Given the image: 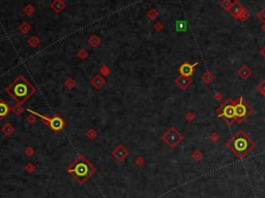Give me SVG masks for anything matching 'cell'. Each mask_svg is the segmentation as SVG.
Returning <instances> with one entry per match:
<instances>
[{"label": "cell", "instance_id": "6da1fadb", "mask_svg": "<svg viewBox=\"0 0 265 198\" xmlns=\"http://www.w3.org/2000/svg\"><path fill=\"white\" fill-rule=\"evenodd\" d=\"M5 91L9 96L17 101L18 104H22L35 93L36 89L24 78V75H18L5 88Z\"/></svg>", "mask_w": 265, "mask_h": 198}, {"label": "cell", "instance_id": "7a4b0ae2", "mask_svg": "<svg viewBox=\"0 0 265 198\" xmlns=\"http://www.w3.org/2000/svg\"><path fill=\"white\" fill-rule=\"evenodd\" d=\"M227 148L236 155L238 159H243L256 148V143L243 130H238L226 143Z\"/></svg>", "mask_w": 265, "mask_h": 198}, {"label": "cell", "instance_id": "3957f363", "mask_svg": "<svg viewBox=\"0 0 265 198\" xmlns=\"http://www.w3.org/2000/svg\"><path fill=\"white\" fill-rule=\"evenodd\" d=\"M95 170V167L83 155L77 156L76 159L66 168V171L74 176L80 185H83L85 182H87L93 176Z\"/></svg>", "mask_w": 265, "mask_h": 198}, {"label": "cell", "instance_id": "277c9868", "mask_svg": "<svg viewBox=\"0 0 265 198\" xmlns=\"http://www.w3.org/2000/svg\"><path fill=\"white\" fill-rule=\"evenodd\" d=\"M234 99H227L224 103L220 106L219 108H217V114L220 118L223 119L225 122L227 123V125L231 126L234 122H236V117H235V108H234Z\"/></svg>", "mask_w": 265, "mask_h": 198}, {"label": "cell", "instance_id": "5b68a950", "mask_svg": "<svg viewBox=\"0 0 265 198\" xmlns=\"http://www.w3.org/2000/svg\"><path fill=\"white\" fill-rule=\"evenodd\" d=\"M234 108H235V117L236 122L238 124H241L245 119H248L250 116L253 115V108L245 101L242 97H238L235 99L234 102Z\"/></svg>", "mask_w": 265, "mask_h": 198}, {"label": "cell", "instance_id": "8992f818", "mask_svg": "<svg viewBox=\"0 0 265 198\" xmlns=\"http://www.w3.org/2000/svg\"><path fill=\"white\" fill-rule=\"evenodd\" d=\"M162 140L165 141L170 149H175L183 140V135L180 133L175 127H170L165 133L162 135Z\"/></svg>", "mask_w": 265, "mask_h": 198}, {"label": "cell", "instance_id": "52a82bcc", "mask_svg": "<svg viewBox=\"0 0 265 198\" xmlns=\"http://www.w3.org/2000/svg\"><path fill=\"white\" fill-rule=\"evenodd\" d=\"M27 111L31 114V115L37 116L39 118H41L45 123H47V125H49V127H50L53 131H56V132L60 131V130H62L65 126L64 120L60 118L59 116H54V117H52V118H49V117H47V116L37 114L36 111H33L32 109H29V108L27 109Z\"/></svg>", "mask_w": 265, "mask_h": 198}, {"label": "cell", "instance_id": "ba28073f", "mask_svg": "<svg viewBox=\"0 0 265 198\" xmlns=\"http://www.w3.org/2000/svg\"><path fill=\"white\" fill-rule=\"evenodd\" d=\"M199 64V62H195V63L191 64L190 62H183L181 65L179 66V71L180 75H183V76H187V78H191L192 74H194L195 72V67Z\"/></svg>", "mask_w": 265, "mask_h": 198}, {"label": "cell", "instance_id": "9c48e42d", "mask_svg": "<svg viewBox=\"0 0 265 198\" xmlns=\"http://www.w3.org/2000/svg\"><path fill=\"white\" fill-rule=\"evenodd\" d=\"M112 155H113V157L117 160V161L122 162L128 156V151L126 150L123 146H117L116 148L114 149L113 152H112Z\"/></svg>", "mask_w": 265, "mask_h": 198}, {"label": "cell", "instance_id": "30bf717a", "mask_svg": "<svg viewBox=\"0 0 265 198\" xmlns=\"http://www.w3.org/2000/svg\"><path fill=\"white\" fill-rule=\"evenodd\" d=\"M245 6L242 5V4L240 3L239 1H237V0H235V1H233V4H232L231 8L228 10V13H230V15L232 16L234 19H238V17L240 16V13H242L243 10H245Z\"/></svg>", "mask_w": 265, "mask_h": 198}, {"label": "cell", "instance_id": "8fae6325", "mask_svg": "<svg viewBox=\"0 0 265 198\" xmlns=\"http://www.w3.org/2000/svg\"><path fill=\"white\" fill-rule=\"evenodd\" d=\"M175 83L180 89L182 90H186L190 86L193 84V80L191 78H187V76H183V75H179L178 78L175 80Z\"/></svg>", "mask_w": 265, "mask_h": 198}, {"label": "cell", "instance_id": "7c38bea8", "mask_svg": "<svg viewBox=\"0 0 265 198\" xmlns=\"http://www.w3.org/2000/svg\"><path fill=\"white\" fill-rule=\"evenodd\" d=\"M237 74H238V76L241 78V80H248V78H250L251 76H252L253 71L248 66H247V65H243L242 67H240V68L238 69Z\"/></svg>", "mask_w": 265, "mask_h": 198}, {"label": "cell", "instance_id": "4fadbf2b", "mask_svg": "<svg viewBox=\"0 0 265 198\" xmlns=\"http://www.w3.org/2000/svg\"><path fill=\"white\" fill-rule=\"evenodd\" d=\"M11 109H13V108L8 105V102H5L3 99H0V119L5 118Z\"/></svg>", "mask_w": 265, "mask_h": 198}, {"label": "cell", "instance_id": "5bb4252c", "mask_svg": "<svg viewBox=\"0 0 265 198\" xmlns=\"http://www.w3.org/2000/svg\"><path fill=\"white\" fill-rule=\"evenodd\" d=\"M50 6H51V8L55 11V13H59L65 8V6H66V5H65V3L63 1H61V0H55V1L51 2Z\"/></svg>", "mask_w": 265, "mask_h": 198}, {"label": "cell", "instance_id": "9a60e30c", "mask_svg": "<svg viewBox=\"0 0 265 198\" xmlns=\"http://www.w3.org/2000/svg\"><path fill=\"white\" fill-rule=\"evenodd\" d=\"M90 83H91V85L95 88V89L100 90V88L105 85V80L102 78V75H100V74H97V75H95L94 78L90 81Z\"/></svg>", "mask_w": 265, "mask_h": 198}, {"label": "cell", "instance_id": "2e32d148", "mask_svg": "<svg viewBox=\"0 0 265 198\" xmlns=\"http://www.w3.org/2000/svg\"><path fill=\"white\" fill-rule=\"evenodd\" d=\"M201 80H202L205 84H210L212 83L213 81L215 80V75L212 73L210 70H205V72L202 74V78H201Z\"/></svg>", "mask_w": 265, "mask_h": 198}, {"label": "cell", "instance_id": "e0dca14e", "mask_svg": "<svg viewBox=\"0 0 265 198\" xmlns=\"http://www.w3.org/2000/svg\"><path fill=\"white\" fill-rule=\"evenodd\" d=\"M88 43H89V45L92 46V48H97V46H98L100 45L102 40H100V38L97 35H91L90 37H89V39H88Z\"/></svg>", "mask_w": 265, "mask_h": 198}, {"label": "cell", "instance_id": "ac0fdd59", "mask_svg": "<svg viewBox=\"0 0 265 198\" xmlns=\"http://www.w3.org/2000/svg\"><path fill=\"white\" fill-rule=\"evenodd\" d=\"M1 131L3 132L6 136H11V135L14 133V131H15V128L11 126V123H6V124L1 128Z\"/></svg>", "mask_w": 265, "mask_h": 198}, {"label": "cell", "instance_id": "d6986e66", "mask_svg": "<svg viewBox=\"0 0 265 198\" xmlns=\"http://www.w3.org/2000/svg\"><path fill=\"white\" fill-rule=\"evenodd\" d=\"M191 157H192V159H193L194 161L199 162V161H200V160L203 158V153H202V151H200V150H195L194 152L192 153Z\"/></svg>", "mask_w": 265, "mask_h": 198}, {"label": "cell", "instance_id": "ffe728a7", "mask_svg": "<svg viewBox=\"0 0 265 198\" xmlns=\"http://www.w3.org/2000/svg\"><path fill=\"white\" fill-rule=\"evenodd\" d=\"M232 4H233V1H231V0H222V1L219 3V5L221 6L224 10L228 11L229 9L231 8Z\"/></svg>", "mask_w": 265, "mask_h": 198}, {"label": "cell", "instance_id": "44dd1931", "mask_svg": "<svg viewBox=\"0 0 265 198\" xmlns=\"http://www.w3.org/2000/svg\"><path fill=\"white\" fill-rule=\"evenodd\" d=\"M19 29H20V31L22 32L23 34H27L28 32H29V30L31 29V27H30V25L28 24L27 22H23L22 24L20 25Z\"/></svg>", "mask_w": 265, "mask_h": 198}, {"label": "cell", "instance_id": "7402d4cb", "mask_svg": "<svg viewBox=\"0 0 265 198\" xmlns=\"http://www.w3.org/2000/svg\"><path fill=\"white\" fill-rule=\"evenodd\" d=\"M257 89L260 92V94L265 97V80H262L259 84H258Z\"/></svg>", "mask_w": 265, "mask_h": 198}, {"label": "cell", "instance_id": "603a6c76", "mask_svg": "<svg viewBox=\"0 0 265 198\" xmlns=\"http://www.w3.org/2000/svg\"><path fill=\"white\" fill-rule=\"evenodd\" d=\"M147 17L150 19V20H156V19L159 17V13L154 8H151L150 10L147 13Z\"/></svg>", "mask_w": 265, "mask_h": 198}, {"label": "cell", "instance_id": "cb8c5ba5", "mask_svg": "<svg viewBox=\"0 0 265 198\" xmlns=\"http://www.w3.org/2000/svg\"><path fill=\"white\" fill-rule=\"evenodd\" d=\"M28 43H29V45L31 46H36L39 43V37H36L35 35L31 36L29 39H28Z\"/></svg>", "mask_w": 265, "mask_h": 198}, {"label": "cell", "instance_id": "d4e9b609", "mask_svg": "<svg viewBox=\"0 0 265 198\" xmlns=\"http://www.w3.org/2000/svg\"><path fill=\"white\" fill-rule=\"evenodd\" d=\"M248 18H250V13H248L247 9H245V10L240 13V16L238 17V20H240L241 22H245Z\"/></svg>", "mask_w": 265, "mask_h": 198}, {"label": "cell", "instance_id": "484cf974", "mask_svg": "<svg viewBox=\"0 0 265 198\" xmlns=\"http://www.w3.org/2000/svg\"><path fill=\"white\" fill-rule=\"evenodd\" d=\"M64 86L69 90H72V88L76 86V81H75L74 80H72V78H67V80L64 81Z\"/></svg>", "mask_w": 265, "mask_h": 198}, {"label": "cell", "instance_id": "4316f807", "mask_svg": "<svg viewBox=\"0 0 265 198\" xmlns=\"http://www.w3.org/2000/svg\"><path fill=\"white\" fill-rule=\"evenodd\" d=\"M23 10H24V13H26L27 16H29V17H30V16H31L32 13H33L34 11H35V9L33 8V6H32V5L28 4V5H26L24 8H23Z\"/></svg>", "mask_w": 265, "mask_h": 198}, {"label": "cell", "instance_id": "83f0119b", "mask_svg": "<svg viewBox=\"0 0 265 198\" xmlns=\"http://www.w3.org/2000/svg\"><path fill=\"white\" fill-rule=\"evenodd\" d=\"M208 139H209L211 143H217V141L220 140V134L217 133V132H212V133L209 135Z\"/></svg>", "mask_w": 265, "mask_h": 198}, {"label": "cell", "instance_id": "f1b7e54d", "mask_svg": "<svg viewBox=\"0 0 265 198\" xmlns=\"http://www.w3.org/2000/svg\"><path fill=\"white\" fill-rule=\"evenodd\" d=\"M97 131H95L94 129H89L88 132L86 133V136H87L89 139H91V140H92V139H94L95 137H97Z\"/></svg>", "mask_w": 265, "mask_h": 198}, {"label": "cell", "instance_id": "f546056e", "mask_svg": "<svg viewBox=\"0 0 265 198\" xmlns=\"http://www.w3.org/2000/svg\"><path fill=\"white\" fill-rule=\"evenodd\" d=\"M11 111H14V113H16L17 115H21V114L24 111V108L21 106V104H17V105L15 106V108H13V109Z\"/></svg>", "mask_w": 265, "mask_h": 198}, {"label": "cell", "instance_id": "4dcf8cb0", "mask_svg": "<svg viewBox=\"0 0 265 198\" xmlns=\"http://www.w3.org/2000/svg\"><path fill=\"white\" fill-rule=\"evenodd\" d=\"M186 119L187 122H193V121L196 119V115L193 113V111H189V113L186 115Z\"/></svg>", "mask_w": 265, "mask_h": 198}, {"label": "cell", "instance_id": "1f68e13d", "mask_svg": "<svg viewBox=\"0 0 265 198\" xmlns=\"http://www.w3.org/2000/svg\"><path fill=\"white\" fill-rule=\"evenodd\" d=\"M257 16H258V18H259L260 20L263 22V24H264V23H265V8H262L261 10L258 13Z\"/></svg>", "mask_w": 265, "mask_h": 198}, {"label": "cell", "instance_id": "d6a6232c", "mask_svg": "<svg viewBox=\"0 0 265 198\" xmlns=\"http://www.w3.org/2000/svg\"><path fill=\"white\" fill-rule=\"evenodd\" d=\"M213 99H215L217 101H222V100L224 99V95H223L221 92H217L213 95Z\"/></svg>", "mask_w": 265, "mask_h": 198}, {"label": "cell", "instance_id": "836d02e7", "mask_svg": "<svg viewBox=\"0 0 265 198\" xmlns=\"http://www.w3.org/2000/svg\"><path fill=\"white\" fill-rule=\"evenodd\" d=\"M87 56H88V53L86 52V51L84 50V49H82V50L78 53V57H79V58H81V59H85V58L87 57Z\"/></svg>", "mask_w": 265, "mask_h": 198}, {"label": "cell", "instance_id": "e575fe53", "mask_svg": "<svg viewBox=\"0 0 265 198\" xmlns=\"http://www.w3.org/2000/svg\"><path fill=\"white\" fill-rule=\"evenodd\" d=\"M154 29H156V31H162V30L164 29L163 23H156V24L154 25Z\"/></svg>", "mask_w": 265, "mask_h": 198}, {"label": "cell", "instance_id": "d590c367", "mask_svg": "<svg viewBox=\"0 0 265 198\" xmlns=\"http://www.w3.org/2000/svg\"><path fill=\"white\" fill-rule=\"evenodd\" d=\"M135 162H136V164H137L138 166H142L143 163H144V160H143V158L139 157V158H137V159H136Z\"/></svg>", "mask_w": 265, "mask_h": 198}, {"label": "cell", "instance_id": "8d00e7d4", "mask_svg": "<svg viewBox=\"0 0 265 198\" xmlns=\"http://www.w3.org/2000/svg\"><path fill=\"white\" fill-rule=\"evenodd\" d=\"M26 171L27 172H32V171H34V166L32 164H27L26 165Z\"/></svg>", "mask_w": 265, "mask_h": 198}, {"label": "cell", "instance_id": "74e56055", "mask_svg": "<svg viewBox=\"0 0 265 198\" xmlns=\"http://www.w3.org/2000/svg\"><path fill=\"white\" fill-rule=\"evenodd\" d=\"M25 154H26L27 156H31L34 154V151L32 150V148H27L26 150H25Z\"/></svg>", "mask_w": 265, "mask_h": 198}, {"label": "cell", "instance_id": "f35d334b", "mask_svg": "<svg viewBox=\"0 0 265 198\" xmlns=\"http://www.w3.org/2000/svg\"><path fill=\"white\" fill-rule=\"evenodd\" d=\"M34 120H35V118H34L33 115H29L27 117V122L29 123H34Z\"/></svg>", "mask_w": 265, "mask_h": 198}, {"label": "cell", "instance_id": "ab89813d", "mask_svg": "<svg viewBox=\"0 0 265 198\" xmlns=\"http://www.w3.org/2000/svg\"><path fill=\"white\" fill-rule=\"evenodd\" d=\"M259 53H260V55L262 56V57L264 58L265 59V46H262L261 49H260V51H259Z\"/></svg>", "mask_w": 265, "mask_h": 198}, {"label": "cell", "instance_id": "60d3db41", "mask_svg": "<svg viewBox=\"0 0 265 198\" xmlns=\"http://www.w3.org/2000/svg\"><path fill=\"white\" fill-rule=\"evenodd\" d=\"M261 30H262V31H263L264 33H265V23H264L263 25H262V27H261Z\"/></svg>", "mask_w": 265, "mask_h": 198}, {"label": "cell", "instance_id": "b9f144b4", "mask_svg": "<svg viewBox=\"0 0 265 198\" xmlns=\"http://www.w3.org/2000/svg\"><path fill=\"white\" fill-rule=\"evenodd\" d=\"M264 122H265V119H264Z\"/></svg>", "mask_w": 265, "mask_h": 198}]
</instances>
